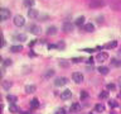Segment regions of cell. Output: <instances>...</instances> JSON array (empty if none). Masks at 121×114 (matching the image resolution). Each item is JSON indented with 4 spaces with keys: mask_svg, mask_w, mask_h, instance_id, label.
<instances>
[{
    "mask_svg": "<svg viewBox=\"0 0 121 114\" xmlns=\"http://www.w3.org/2000/svg\"><path fill=\"white\" fill-rule=\"evenodd\" d=\"M71 96H72V91L68 90V89L61 93V99L62 100H68V99H71Z\"/></svg>",
    "mask_w": 121,
    "mask_h": 114,
    "instance_id": "cell-8",
    "label": "cell"
},
{
    "mask_svg": "<svg viewBox=\"0 0 121 114\" xmlns=\"http://www.w3.org/2000/svg\"><path fill=\"white\" fill-rule=\"evenodd\" d=\"M87 96H88V94H87L86 91H82V93H81V99H86Z\"/></svg>",
    "mask_w": 121,
    "mask_h": 114,
    "instance_id": "cell-30",
    "label": "cell"
},
{
    "mask_svg": "<svg viewBox=\"0 0 121 114\" xmlns=\"http://www.w3.org/2000/svg\"><path fill=\"white\" fill-rule=\"evenodd\" d=\"M108 60V55L106 53V52H101V53H98L97 56H96V61L98 62H105V61H107Z\"/></svg>",
    "mask_w": 121,
    "mask_h": 114,
    "instance_id": "cell-6",
    "label": "cell"
},
{
    "mask_svg": "<svg viewBox=\"0 0 121 114\" xmlns=\"http://www.w3.org/2000/svg\"><path fill=\"white\" fill-rule=\"evenodd\" d=\"M29 32H30L32 34L39 36L40 33H42V28H40L39 25H30V27H29Z\"/></svg>",
    "mask_w": 121,
    "mask_h": 114,
    "instance_id": "cell-5",
    "label": "cell"
},
{
    "mask_svg": "<svg viewBox=\"0 0 121 114\" xmlns=\"http://www.w3.org/2000/svg\"><path fill=\"white\" fill-rule=\"evenodd\" d=\"M108 98V91H102L100 94V99H107Z\"/></svg>",
    "mask_w": 121,
    "mask_h": 114,
    "instance_id": "cell-27",
    "label": "cell"
},
{
    "mask_svg": "<svg viewBox=\"0 0 121 114\" xmlns=\"http://www.w3.org/2000/svg\"><path fill=\"white\" fill-rule=\"evenodd\" d=\"M67 82H68V81H67V79H66V78H57L56 80H54V85L58 86V87L66 85Z\"/></svg>",
    "mask_w": 121,
    "mask_h": 114,
    "instance_id": "cell-7",
    "label": "cell"
},
{
    "mask_svg": "<svg viewBox=\"0 0 121 114\" xmlns=\"http://www.w3.org/2000/svg\"><path fill=\"white\" fill-rule=\"evenodd\" d=\"M83 23H85V17H78L76 19V25H78V27H81Z\"/></svg>",
    "mask_w": 121,
    "mask_h": 114,
    "instance_id": "cell-19",
    "label": "cell"
},
{
    "mask_svg": "<svg viewBox=\"0 0 121 114\" xmlns=\"http://www.w3.org/2000/svg\"><path fill=\"white\" fill-rule=\"evenodd\" d=\"M95 110H96L97 113H102V112H105V105H104V104H97L96 106H95Z\"/></svg>",
    "mask_w": 121,
    "mask_h": 114,
    "instance_id": "cell-17",
    "label": "cell"
},
{
    "mask_svg": "<svg viewBox=\"0 0 121 114\" xmlns=\"http://www.w3.org/2000/svg\"><path fill=\"white\" fill-rule=\"evenodd\" d=\"M10 65H12V60H9V58H8V60L4 61V66H5V67H6V66H10Z\"/></svg>",
    "mask_w": 121,
    "mask_h": 114,
    "instance_id": "cell-31",
    "label": "cell"
},
{
    "mask_svg": "<svg viewBox=\"0 0 121 114\" xmlns=\"http://www.w3.org/2000/svg\"><path fill=\"white\" fill-rule=\"evenodd\" d=\"M72 61L75 62V64H78V62H81V61H83V58H82V57H81V58H73Z\"/></svg>",
    "mask_w": 121,
    "mask_h": 114,
    "instance_id": "cell-33",
    "label": "cell"
},
{
    "mask_svg": "<svg viewBox=\"0 0 121 114\" xmlns=\"http://www.w3.org/2000/svg\"><path fill=\"white\" fill-rule=\"evenodd\" d=\"M24 114H28V113H24Z\"/></svg>",
    "mask_w": 121,
    "mask_h": 114,
    "instance_id": "cell-40",
    "label": "cell"
},
{
    "mask_svg": "<svg viewBox=\"0 0 121 114\" xmlns=\"http://www.w3.org/2000/svg\"><path fill=\"white\" fill-rule=\"evenodd\" d=\"M63 31L67 32V33L73 31V25L71 24V22H64V23H63Z\"/></svg>",
    "mask_w": 121,
    "mask_h": 114,
    "instance_id": "cell-10",
    "label": "cell"
},
{
    "mask_svg": "<svg viewBox=\"0 0 121 114\" xmlns=\"http://www.w3.org/2000/svg\"><path fill=\"white\" fill-rule=\"evenodd\" d=\"M21 50H23V47H21V46H12V47H10V51L14 52V53L19 52V51H21Z\"/></svg>",
    "mask_w": 121,
    "mask_h": 114,
    "instance_id": "cell-21",
    "label": "cell"
},
{
    "mask_svg": "<svg viewBox=\"0 0 121 114\" xmlns=\"http://www.w3.org/2000/svg\"><path fill=\"white\" fill-rule=\"evenodd\" d=\"M0 17H1V20L5 22L10 18V10L6 8H1L0 9Z\"/></svg>",
    "mask_w": 121,
    "mask_h": 114,
    "instance_id": "cell-2",
    "label": "cell"
},
{
    "mask_svg": "<svg viewBox=\"0 0 121 114\" xmlns=\"http://www.w3.org/2000/svg\"><path fill=\"white\" fill-rule=\"evenodd\" d=\"M83 51H85V52H88V53H91V52H93V48H85V50H83Z\"/></svg>",
    "mask_w": 121,
    "mask_h": 114,
    "instance_id": "cell-35",
    "label": "cell"
},
{
    "mask_svg": "<svg viewBox=\"0 0 121 114\" xmlns=\"http://www.w3.org/2000/svg\"><path fill=\"white\" fill-rule=\"evenodd\" d=\"M30 106L33 109H37L39 106V101H38V99H33V100L30 101Z\"/></svg>",
    "mask_w": 121,
    "mask_h": 114,
    "instance_id": "cell-22",
    "label": "cell"
},
{
    "mask_svg": "<svg viewBox=\"0 0 121 114\" xmlns=\"http://www.w3.org/2000/svg\"><path fill=\"white\" fill-rule=\"evenodd\" d=\"M119 56L121 57V48H120V51H119Z\"/></svg>",
    "mask_w": 121,
    "mask_h": 114,
    "instance_id": "cell-39",
    "label": "cell"
},
{
    "mask_svg": "<svg viewBox=\"0 0 121 114\" xmlns=\"http://www.w3.org/2000/svg\"><path fill=\"white\" fill-rule=\"evenodd\" d=\"M108 105H110V108H116L119 104H117L115 100H111V101H108Z\"/></svg>",
    "mask_w": 121,
    "mask_h": 114,
    "instance_id": "cell-28",
    "label": "cell"
},
{
    "mask_svg": "<svg viewBox=\"0 0 121 114\" xmlns=\"http://www.w3.org/2000/svg\"><path fill=\"white\" fill-rule=\"evenodd\" d=\"M102 19H104V18H102V17H98V18H97V22H98V23H102V22H104Z\"/></svg>",
    "mask_w": 121,
    "mask_h": 114,
    "instance_id": "cell-37",
    "label": "cell"
},
{
    "mask_svg": "<svg viewBox=\"0 0 121 114\" xmlns=\"http://www.w3.org/2000/svg\"><path fill=\"white\" fill-rule=\"evenodd\" d=\"M59 65H62V66H64V67H66V66H68V64H67V62H59Z\"/></svg>",
    "mask_w": 121,
    "mask_h": 114,
    "instance_id": "cell-38",
    "label": "cell"
},
{
    "mask_svg": "<svg viewBox=\"0 0 121 114\" xmlns=\"http://www.w3.org/2000/svg\"><path fill=\"white\" fill-rule=\"evenodd\" d=\"M69 110H71L72 113H77L81 110V105L78 104V103H73V104L71 105V108H69Z\"/></svg>",
    "mask_w": 121,
    "mask_h": 114,
    "instance_id": "cell-11",
    "label": "cell"
},
{
    "mask_svg": "<svg viewBox=\"0 0 121 114\" xmlns=\"http://www.w3.org/2000/svg\"><path fill=\"white\" fill-rule=\"evenodd\" d=\"M3 87H4L5 90H9L10 87H12V82L10 81H3Z\"/></svg>",
    "mask_w": 121,
    "mask_h": 114,
    "instance_id": "cell-25",
    "label": "cell"
},
{
    "mask_svg": "<svg viewBox=\"0 0 121 114\" xmlns=\"http://www.w3.org/2000/svg\"><path fill=\"white\" fill-rule=\"evenodd\" d=\"M6 99L9 100L10 104H14V103L18 100V98H17V96H14V95H8V96H6Z\"/></svg>",
    "mask_w": 121,
    "mask_h": 114,
    "instance_id": "cell-24",
    "label": "cell"
},
{
    "mask_svg": "<svg viewBox=\"0 0 121 114\" xmlns=\"http://www.w3.org/2000/svg\"><path fill=\"white\" fill-rule=\"evenodd\" d=\"M54 75V71L53 70H48V72L46 73V78H50V76H53Z\"/></svg>",
    "mask_w": 121,
    "mask_h": 114,
    "instance_id": "cell-29",
    "label": "cell"
},
{
    "mask_svg": "<svg viewBox=\"0 0 121 114\" xmlns=\"http://www.w3.org/2000/svg\"><path fill=\"white\" fill-rule=\"evenodd\" d=\"M37 87L34 85H27L25 86V93H28V94H32V93H34Z\"/></svg>",
    "mask_w": 121,
    "mask_h": 114,
    "instance_id": "cell-16",
    "label": "cell"
},
{
    "mask_svg": "<svg viewBox=\"0 0 121 114\" xmlns=\"http://www.w3.org/2000/svg\"><path fill=\"white\" fill-rule=\"evenodd\" d=\"M93 62H95V61H93V58H92V57H90L88 60H87V64H91V65H92Z\"/></svg>",
    "mask_w": 121,
    "mask_h": 114,
    "instance_id": "cell-36",
    "label": "cell"
},
{
    "mask_svg": "<svg viewBox=\"0 0 121 114\" xmlns=\"http://www.w3.org/2000/svg\"><path fill=\"white\" fill-rule=\"evenodd\" d=\"M47 34L48 36H54V34H57V28L56 27H48V29H47Z\"/></svg>",
    "mask_w": 121,
    "mask_h": 114,
    "instance_id": "cell-13",
    "label": "cell"
},
{
    "mask_svg": "<svg viewBox=\"0 0 121 114\" xmlns=\"http://www.w3.org/2000/svg\"><path fill=\"white\" fill-rule=\"evenodd\" d=\"M14 24L17 25V27H23V25L25 24V19H24V17L23 15H15L14 17Z\"/></svg>",
    "mask_w": 121,
    "mask_h": 114,
    "instance_id": "cell-1",
    "label": "cell"
},
{
    "mask_svg": "<svg viewBox=\"0 0 121 114\" xmlns=\"http://www.w3.org/2000/svg\"><path fill=\"white\" fill-rule=\"evenodd\" d=\"M24 5H25V6H29V8H30V6L34 5V0H24Z\"/></svg>",
    "mask_w": 121,
    "mask_h": 114,
    "instance_id": "cell-26",
    "label": "cell"
},
{
    "mask_svg": "<svg viewBox=\"0 0 121 114\" xmlns=\"http://www.w3.org/2000/svg\"><path fill=\"white\" fill-rule=\"evenodd\" d=\"M9 112L10 113H18V112H19V109H18V106L15 104H10L9 105Z\"/></svg>",
    "mask_w": 121,
    "mask_h": 114,
    "instance_id": "cell-18",
    "label": "cell"
},
{
    "mask_svg": "<svg viewBox=\"0 0 121 114\" xmlns=\"http://www.w3.org/2000/svg\"><path fill=\"white\" fill-rule=\"evenodd\" d=\"M98 72H100L101 75H107L108 73V67H106V66H100V67H98Z\"/></svg>",
    "mask_w": 121,
    "mask_h": 114,
    "instance_id": "cell-15",
    "label": "cell"
},
{
    "mask_svg": "<svg viewBox=\"0 0 121 114\" xmlns=\"http://www.w3.org/2000/svg\"><path fill=\"white\" fill-rule=\"evenodd\" d=\"M116 46H117V42L113 41V42H111V43H107V45H105L104 48H115Z\"/></svg>",
    "mask_w": 121,
    "mask_h": 114,
    "instance_id": "cell-23",
    "label": "cell"
},
{
    "mask_svg": "<svg viewBox=\"0 0 121 114\" xmlns=\"http://www.w3.org/2000/svg\"><path fill=\"white\" fill-rule=\"evenodd\" d=\"M111 65L115 66V67H120V66H121V61L117 60V58H112V60H111Z\"/></svg>",
    "mask_w": 121,
    "mask_h": 114,
    "instance_id": "cell-20",
    "label": "cell"
},
{
    "mask_svg": "<svg viewBox=\"0 0 121 114\" xmlns=\"http://www.w3.org/2000/svg\"><path fill=\"white\" fill-rule=\"evenodd\" d=\"M13 39H14V41H20V42H23V41H27V36L23 34V33H21V34H15V36L13 37Z\"/></svg>",
    "mask_w": 121,
    "mask_h": 114,
    "instance_id": "cell-12",
    "label": "cell"
},
{
    "mask_svg": "<svg viewBox=\"0 0 121 114\" xmlns=\"http://www.w3.org/2000/svg\"><path fill=\"white\" fill-rule=\"evenodd\" d=\"M72 79L76 84H81L83 81V75L81 72H73L72 73Z\"/></svg>",
    "mask_w": 121,
    "mask_h": 114,
    "instance_id": "cell-3",
    "label": "cell"
},
{
    "mask_svg": "<svg viewBox=\"0 0 121 114\" xmlns=\"http://www.w3.org/2000/svg\"><path fill=\"white\" fill-rule=\"evenodd\" d=\"M107 89H108V90H115L116 86L113 85V84H108V85H107Z\"/></svg>",
    "mask_w": 121,
    "mask_h": 114,
    "instance_id": "cell-32",
    "label": "cell"
},
{
    "mask_svg": "<svg viewBox=\"0 0 121 114\" xmlns=\"http://www.w3.org/2000/svg\"><path fill=\"white\" fill-rule=\"evenodd\" d=\"M105 5V0H91L90 6L91 8H101Z\"/></svg>",
    "mask_w": 121,
    "mask_h": 114,
    "instance_id": "cell-4",
    "label": "cell"
},
{
    "mask_svg": "<svg viewBox=\"0 0 121 114\" xmlns=\"http://www.w3.org/2000/svg\"><path fill=\"white\" fill-rule=\"evenodd\" d=\"M54 114H66V112H64V109H58Z\"/></svg>",
    "mask_w": 121,
    "mask_h": 114,
    "instance_id": "cell-34",
    "label": "cell"
},
{
    "mask_svg": "<svg viewBox=\"0 0 121 114\" xmlns=\"http://www.w3.org/2000/svg\"><path fill=\"white\" fill-rule=\"evenodd\" d=\"M85 31L88 32V33L93 32V31H95V25H93L92 23H87V24H85Z\"/></svg>",
    "mask_w": 121,
    "mask_h": 114,
    "instance_id": "cell-14",
    "label": "cell"
},
{
    "mask_svg": "<svg viewBox=\"0 0 121 114\" xmlns=\"http://www.w3.org/2000/svg\"><path fill=\"white\" fill-rule=\"evenodd\" d=\"M28 17L32 18V19H35V18L39 17V12L35 10V9H29L28 10Z\"/></svg>",
    "mask_w": 121,
    "mask_h": 114,
    "instance_id": "cell-9",
    "label": "cell"
}]
</instances>
